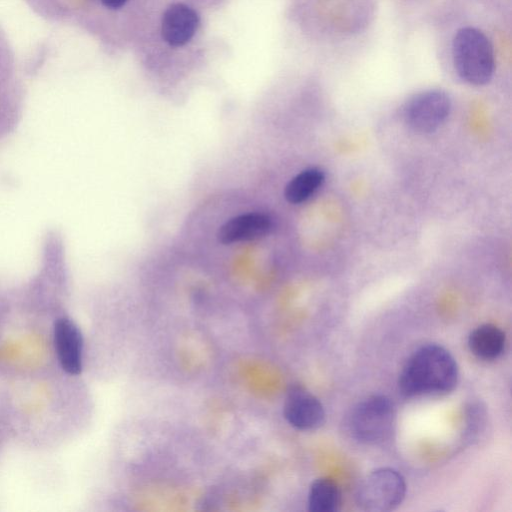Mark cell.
<instances>
[{"instance_id": "obj_1", "label": "cell", "mask_w": 512, "mask_h": 512, "mask_svg": "<svg viewBox=\"0 0 512 512\" xmlns=\"http://www.w3.org/2000/svg\"><path fill=\"white\" fill-rule=\"evenodd\" d=\"M458 377V365L452 354L441 345L427 344L405 362L398 385L409 397L441 395L455 388Z\"/></svg>"}, {"instance_id": "obj_2", "label": "cell", "mask_w": 512, "mask_h": 512, "mask_svg": "<svg viewBox=\"0 0 512 512\" xmlns=\"http://www.w3.org/2000/svg\"><path fill=\"white\" fill-rule=\"evenodd\" d=\"M452 57L455 70L465 82L480 86L491 80L495 67L493 47L480 30L459 29L453 39Z\"/></svg>"}, {"instance_id": "obj_3", "label": "cell", "mask_w": 512, "mask_h": 512, "mask_svg": "<svg viewBox=\"0 0 512 512\" xmlns=\"http://www.w3.org/2000/svg\"><path fill=\"white\" fill-rule=\"evenodd\" d=\"M395 410L389 398L373 395L359 402L349 416V431L353 438L365 444L387 440L394 427Z\"/></svg>"}, {"instance_id": "obj_4", "label": "cell", "mask_w": 512, "mask_h": 512, "mask_svg": "<svg viewBox=\"0 0 512 512\" xmlns=\"http://www.w3.org/2000/svg\"><path fill=\"white\" fill-rule=\"evenodd\" d=\"M406 494L403 476L389 467L378 468L366 475L356 492V503L366 511H390L399 506Z\"/></svg>"}, {"instance_id": "obj_5", "label": "cell", "mask_w": 512, "mask_h": 512, "mask_svg": "<svg viewBox=\"0 0 512 512\" xmlns=\"http://www.w3.org/2000/svg\"><path fill=\"white\" fill-rule=\"evenodd\" d=\"M451 101L442 90H426L412 96L404 105L403 118L408 127L421 134L437 130L447 119Z\"/></svg>"}, {"instance_id": "obj_6", "label": "cell", "mask_w": 512, "mask_h": 512, "mask_svg": "<svg viewBox=\"0 0 512 512\" xmlns=\"http://www.w3.org/2000/svg\"><path fill=\"white\" fill-rule=\"evenodd\" d=\"M283 415L291 426L299 430H315L325 421V411L320 400L298 385L288 390Z\"/></svg>"}, {"instance_id": "obj_7", "label": "cell", "mask_w": 512, "mask_h": 512, "mask_svg": "<svg viewBox=\"0 0 512 512\" xmlns=\"http://www.w3.org/2000/svg\"><path fill=\"white\" fill-rule=\"evenodd\" d=\"M54 345L62 369L78 375L83 363V337L78 326L68 318H60L54 326Z\"/></svg>"}, {"instance_id": "obj_8", "label": "cell", "mask_w": 512, "mask_h": 512, "mask_svg": "<svg viewBox=\"0 0 512 512\" xmlns=\"http://www.w3.org/2000/svg\"><path fill=\"white\" fill-rule=\"evenodd\" d=\"M198 25L199 16L194 9L183 3H174L163 14L161 34L169 45L179 47L192 39Z\"/></svg>"}, {"instance_id": "obj_9", "label": "cell", "mask_w": 512, "mask_h": 512, "mask_svg": "<svg viewBox=\"0 0 512 512\" xmlns=\"http://www.w3.org/2000/svg\"><path fill=\"white\" fill-rule=\"evenodd\" d=\"M272 227L270 217L262 213H247L231 218L218 231L223 244L251 241L266 236Z\"/></svg>"}, {"instance_id": "obj_10", "label": "cell", "mask_w": 512, "mask_h": 512, "mask_svg": "<svg viewBox=\"0 0 512 512\" xmlns=\"http://www.w3.org/2000/svg\"><path fill=\"white\" fill-rule=\"evenodd\" d=\"M470 351L478 358L492 360L498 358L505 347V334L493 324H482L468 337Z\"/></svg>"}, {"instance_id": "obj_11", "label": "cell", "mask_w": 512, "mask_h": 512, "mask_svg": "<svg viewBox=\"0 0 512 512\" xmlns=\"http://www.w3.org/2000/svg\"><path fill=\"white\" fill-rule=\"evenodd\" d=\"M325 175L318 168L301 171L285 187L284 196L292 204H299L311 197L324 182Z\"/></svg>"}, {"instance_id": "obj_12", "label": "cell", "mask_w": 512, "mask_h": 512, "mask_svg": "<svg viewBox=\"0 0 512 512\" xmlns=\"http://www.w3.org/2000/svg\"><path fill=\"white\" fill-rule=\"evenodd\" d=\"M340 504L336 483L327 478L315 480L308 493V509L313 512H334Z\"/></svg>"}, {"instance_id": "obj_13", "label": "cell", "mask_w": 512, "mask_h": 512, "mask_svg": "<svg viewBox=\"0 0 512 512\" xmlns=\"http://www.w3.org/2000/svg\"><path fill=\"white\" fill-rule=\"evenodd\" d=\"M102 4L109 9H118L122 7L127 0H101Z\"/></svg>"}]
</instances>
